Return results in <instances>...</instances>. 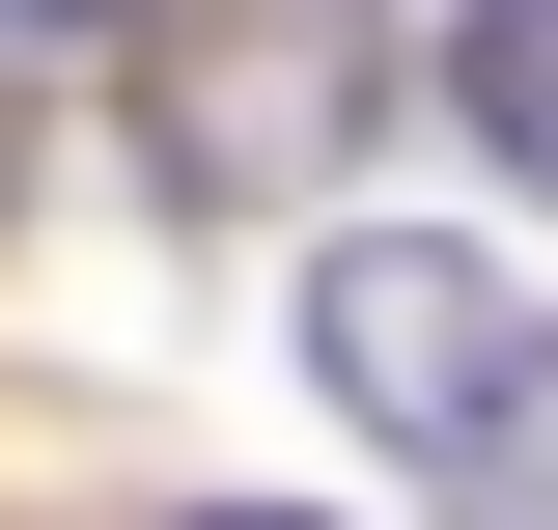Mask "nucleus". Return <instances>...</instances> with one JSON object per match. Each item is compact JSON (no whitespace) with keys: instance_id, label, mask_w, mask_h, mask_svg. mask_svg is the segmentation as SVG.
Returning a JSON list of instances; mask_svg holds the SVG:
<instances>
[{"instance_id":"f257e3e1","label":"nucleus","mask_w":558,"mask_h":530,"mask_svg":"<svg viewBox=\"0 0 558 530\" xmlns=\"http://www.w3.org/2000/svg\"><path fill=\"white\" fill-rule=\"evenodd\" d=\"M307 363L447 530H558V279L447 252V224H336L307 252Z\"/></svg>"},{"instance_id":"f03ea898","label":"nucleus","mask_w":558,"mask_h":530,"mask_svg":"<svg viewBox=\"0 0 558 530\" xmlns=\"http://www.w3.org/2000/svg\"><path fill=\"white\" fill-rule=\"evenodd\" d=\"M447 112H475V168L558 196V0H447Z\"/></svg>"},{"instance_id":"7ed1b4c3","label":"nucleus","mask_w":558,"mask_h":530,"mask_svg":"<svg viewBox=\"0 0 558 530\" xmlns=\"http://www.w3.org/2000/svg\"><path fill=\"white\" fill-rule=\"evenodd\" d=\"M112 28H140V0H0V57H112Z\"/></svg>"},{"instance_id":"20e7f679","label":"nucleus","mask_w":558,"mask_h":530,"mask_svg":"<svg viewBox=\"0 0 558 530\" xmlns=\"http://www.w3.org/2000/svg\"><path fill=\"white\" fill-rule=\"evenodd\" d=\"M168 530H307V503H168Z\"/></svg>"}]
</instances>
